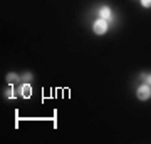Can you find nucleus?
I'll list each match as a JSON object with an SVG mask.
<instances>
[{
    "mask_svg": "<svg viewBox=\"0 0 151 144\" xmlns=\"http://www.w3.org/2000/svg\"><path fill=\"white\" fill-rule=\"evenodd\" d=\"M108 29H109V24L108 20H104V19H97L94 24H92V30H94V34H97V35H103V34L108 32Z\"/></svg>",
    "mask_w": 151,
    "mask_h": 144,
    "instance_id": "obj_1",
    "label": "nucleus"
},
{
    "mask_svg": "<svg viewBox=\"0 0 151 144\" xmlns=\"http://www.w3.org/2000/svg\"><path fill=\"white\" fill-rule=\"evenodd\" d=\"M136 96H138L139 101H148V99L151 97V85H148V84L139 85L138 91H136Z\"/></svg>",
    "mask_w": 151,
    "mask_h": 144,
    "instance_id": "obj_2",
    "label": "nucleus"
},
{
    "mask_svg": "<svg viewBox=\"0 0 151 144\" xmlns=\"http://www.w3.org/2000/svg\"><path fill=\"white\" fill-rule=\"evenodd\" d=\"M97 14H99V17L104 19V20H111V19H113V12H111V9H109L108 5H103L101 9H99Z\"/></svg>",
    "mask_w": 151,
    "mask_h": 144,
    "instance_id": "obj_3",
    "label": "nucleus"
},
{
    "mask_svg": "<svg viewBox=\"0 0 151 144\" xmlns=\"http://www.w3.org/2000/svg\"><path fill=\"white\" fill-rule=\"evenodd\" d=\"M20 94L24 99H29V97L32 96V87H30V84H24L20 87Z\"/></svg>",
    "mask_w": 151,
    "mask_h": 144,
    "instance_id": "obj_4",
    "label": "nucleus"
},
{
    "mask_svg": "<svg viewBox=\"0 0 151 144\" xmlns=\"http://www.w3.org/2000/svg\"><path fill=\"white\" fill-rule=\"evenodd\" d=\"M15 80H20V77H19L17 74H14V72H12V74L7 75V82H9V84H15Z\"/></svg>",
    "mask_w": 151,
    "mask_h": 144,
    "instance_id": "obj_5",
    "label": "nucleus"
},
{
    "mask_svg": "<svg viewBox=\"0 0 151 144\" xmlns=\"http://www.w3.org/2000/svg\"><path fill=\"white\" fill-rule=\"evenodd\" d=\"M5 96L9 97V99H14V97H15V96H14V89H12V84L9 85V89L5 91Z\"/></svg>",
    "mask_w": 151,
    "mask_h": 144,
    "instance_id": "obj_6",
    "label": "nucleus"
},
{
    "mask_svg": "<svg viewBox=\"0 0 151 144\" xmlns=\"http://www.w3.org/2000/svg\"><path fill=\"white\" fill-rule=\"evenodd\" d=\"M141 5L146 7V9H150L151 7V0H141Z\"/></svg>",
    "mask_w": 151,
    "mask_h": 144,
    "instance_id": "obj_7",
    "label": "nucleus"
},
{
    "mask_svg": "<svg viewBox=\"0 0 151 144\" xmlns=\"http://www.w3.org/2000/svg\"><path fill=\"white\" fill-rule=\"evenodd\" d=\"M145 82L148 85H151V74H146V77H145Z\"/></svg>",
    "mask_w": 151,
    "mask_h": 144,
    "instance_id": "obj_8",
    "label": "nucleus"
},
{
    "mask_svg": "<svg viewBox=\"0 0 151 144\" xmlns=\"http://www.w3.org/2000/svg\"><path fill=\"white\" fill-rule=\"evenodd\" d=\"M24 80H32V74H25L24 75Z\"/></svg>",
    "mask_w": 151,
    "mask_h": 144,
    "instance_id": "obj_9",
    "label": "nucleus"
}]
</instances>
